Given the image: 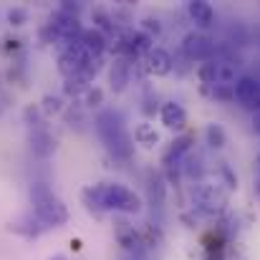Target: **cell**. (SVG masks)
<instances>
[{"instance_id": "cell-25", "label": "cell", "mask_w": 260, "mask_h": 260, "mask_svg": "<svg viewBox=\"0 0 260 260\" xmlns=\"http://www.w3.org/2000/svg\"><path fill=\"white\" fill-rule=\"evenodd\" d=\"M23 121L30 126V132L46 126V124L41 121V109H38V106H25V111H23Z\"/></svg>"}, {"instance_id": "cell-1", "label": "cell", "mask_w": 260, "mask_h": 260, "mask_svg": "<svg viewBox=\"0 0 260 260\" xmlns=\"http://www.w3.org/2000/svg\"><path fill=\"white\" fill-rule=\"evenodd\" d=\"M81 202L86 205L88 212H124L137 215L142 212V197L119 182H99L91 184L81 192Z\"/></svg>"}, {"instance_id": "cell-34", "label": "cell", "mask_w": 260, "mask_h": 260, "mask_svg": "<svg viewBox=\"0 0 260 260\" xmlns=\"http://www.w3.org/2000/svg\"><path fill=\"white\" fill-rule=\"evenodd\" d=\"M253 129L260 134V111H255V119H253Z\"/></svg>"}, {"instance_id": "cell-21", "label": "cell", "mask_w": 260, "mask_h": 260, "mask_svg": "<svg viewBox=\"0 0 260 260\" xmlns=\"http://www.w3.org/2000/svg\"><path fill=\"white\" fill-rule=\"evenodd\" d=\"M205 137H207V144H210L212 149H222V147H225V142H228V137H225V129H222L220 124H207V129H205Z\"/></svg>"}, {"instance_id": "cell-23", "label": "cell", "mask_w": 260, "mask_h": 260, "mask_svg": "<svg viewBox=\"0 0 260 260\" xmlns=\"http://www.w3.org/2000/svg\"><path fill=\"white\" fill-rule=\"evenodd\" d=\"M197 76H200V81H202L205 86H215V84H217V66H215V58L205 61V63L200 66Z\"/></svg>"}, {"instance_id": "cell-14", "label": "cell", "mask_w": 260, "mask_h": 260, "mask_svg": "<svg viewBox=\"0 0 260 260\" xmlns=\"http://www.w3.org/2000/svg\"><path fill=\"white\" fill-rule=\"evenodd\" d=\"M165 197H167V184H165V177L159 172H149L147 174V200L154 210H162L165 207Z\"/></svg>"}, {"instance_id": "cell-9", "label": "cell", "mask_w": 260, "mask_h": 260, "mask_svg": "<svg viewBox=\"0 0 260 260\" xmlns=\"http://www.w3.org/2000/svg\"><path fill=\"white\" fill-rule=\"evenodd\" d=\"M132 74H134V61L126 58V56H116L111 69H109V86H111V91L121 93L132 84Z\"/></svg>"}, {"instance_id": "cell-31", "label": "cell", "mask_w": 260, "mask_h": 260, "mask_svg": "<svg viewBox=\"0 0 260 260\" xmlns=\"http://www.w3.org/2000/svg\"><path fill=\"white\" fill-rule=\"evenodd\" d=\"M212 96L228 101V99H233V91H230V86H212Z\"/></svg>"}, {"instance_id": "cell-11", "label": "cell", "mask_w": 260, "mask_h": 260, "mask_svg": "<svg viewBox=\"0 0 260 260\" xmlns=\"http://www.w3.org/2000/svg\"><path fill=\"white\" fill-rule=\"evenodd\" d=\"M30 152H33L38 159H48V157L56 152V137L48 132V126L30 132Z\"/></svg>"}, {"instance_id": "cell-20", "label": "cell", "mask_w": 260, "mask_h": 260, "mask_svg": "<svg viewBox=\"0 0 260 260\" xmlns=\"http://www.w3.org/2000/svg\"><path fill=\"white\" fill-rule=\"evenodd\" d=\"M63 109H66V104H63V99H61L58 93H46L43 101H41V111H43L46 116L63 114Z\"/></svg>"}, {"instance_id": "cell-3", "label": "cell", "mask_w": 260, "mask_h": 260, "mask_svg": "<svg viewBox=\"0 0 260 260\" xmlns=\"http://www.w3.org/2000/svg\"><path fill=\"white\" fill-rule=\"evenodd\" d=\"M30 205H33L36 220L43 228H63L69 222V207L51 189L48 182H33V187H30Z\"/></svg>"}, {"instance_id": "cell-4", "label": "cell", "mask_w": 260, "mask_h": 260, "mask_svg": "<svg viewBox=\"0 0 260 260\" xmlns=\"http://www.w3.org/2000/svg\"><path fill=\"white\" fill-rule=\"evenodd\" d=\"M192 202L200 212L205 215H220L228 210V192L220 187V184H207V182H200L194 184L192 189Z\"/></svg>"}, {"instance_id": "cell-10", "label": "cell", "mask_w": 260, "mask_h": 260, "mask_svg": "<svg viewBox=\"0 0 260 260\" xmlns=\"http://www.w3.org/2000/svg\"><path fill=\"white\" fill-rule=\"evenodd\" d=\"M192 144H194V137L192 134H182V137H177L172 144H170V149L165 152V157H162V165L167 167V170H172V167H179V162L192 152Z\"/></svg>"}, {"instance_id": "cell-22", "label": "cell", "mask_w": 260, "mask_h": 260, "mask_svg": "<svg viewBox=\"0 0 260 260\" xmlns=\"http://www.w3.org/2000/svg\"><path fill=\"white\" fill-rule=\"evenodd\" d=\"M228 43L230 46H245V43H250V30L243 25V23H235L230 30H228Z\"/></svg>"}, {"instance_id": "cell-26", "label": "cell", "mask_w": 260, "mask_h": 260, "mask_svg": "<svg viewBox=\"0 0 260 260\" xmlns=\"http://www.w3.org/2000/svg\"><path fill=\"white\" fill-rule=\"evenodd\" d=\"M104 104V91L99 86H88L84 91V109H93V106H101Z\"/></svg>"}, {"instance_id": "cell-28", "label": "cell", "mask_w": 260, "mask_h": 260, "mask_svg": "<svg viewBox=\"0 0 260 260\" xmlns=\"http://www.w3.org/2000/svg\"><path fill=\"white\" fill-rule=\"evenodd\" d=\"M8 20H10V25H23V23H28V10L25 8H10Z\"/></svg>"}, {"instance_id": "cell-33", "label": "cell", "mask_w": 260, "mask_h": 260, "mask_svg": "<svg viewBox=\"0 0 260 260\" xmlns=\"http://www.w3.org/2000/svg\"><path fill=\"white\" fill-rule=\"evenodd\" d=\"M250 36L255 38V46H258V48H260V23H258V25H255V30H253Z\"/></svg>"}, {"instance_id": "cell-24", "label": "cell", "mask_w": 260, "mask_h": 260, "mask_svg": "<svg viewBox=\"0 0 260 260\" xmlns=\"http://www.w3.org/2000/svg\"><path fill=\"white\" fill-rule=\"evenodd\" d=\"M182 162H184V172L189 174L192 179H200V177H202L205 167H202V159H200V157H192V152H189Z\"/></svg>"}, {"instance_id": "cell-19", "label": "cell", "mask_w": 260, "mask_h": 260, "mask_svg": "<svg viewBox=\"0 0 260 260\" xmlns=\"http://www.w3.org/2000/svg\"><path fill=\"white\" fill-rule=\"evenodd\" d=\"M63 119H66L69 126H76V129H84V124H88L84 104H69L63 109Z\"/></svg>"}, {"instance_id": "cell-30", "label": "cell", "mask_w": 260, "mask_h": 260, "mask_svg": "<svg viewBox=\"0 0 260 260\" xmlns=\"http://www.w3.org/2000/svg\"><path fill=\"white\" fill-rule=\"evenodd\" d=\"M142 109H144L147 116H152V114L157 111V96H154L152 91H147V96H144V106H142Z\"/></svg>"}, {"instance_id": "cell-16", "label": "cell", "mask_w": 260, "mask_h": 260, "mask_svg": "<svg viewBox=\"0 0 260 260\" xmlns=\"http://www.w3.org/2000/svg\"><path fill=\"white\" fill-rule=\"evenodd\" d=\"M215 66H217V84L215 86H235L240 63L233 61V56H225V58H215Z\"/></svg>"}, {"instance_id": "cell-15", "label": "cell", "mask_w": 260, "mask_h": 260, "mask_svg": "<svg viewBox=\"0 0 260 260\" xmlns=\"http://www.w3.org/2000/svg\"><path fill=\"white\" fill-rule=\"evenodd\" d=\"M187 13H189V18L194 20V25H200V28H210V25L215 23V10H212V5L205 3V0H192V3L187 5Z\"/></svg>"}, {"instance_id": "cell-6", "label": "cell", "mask_w": 260, "mask_h": 260, "mask_svg": "<svg viewBox=\"0 0 260 260\" xmlns=\"http://www.w3.org/2000/svg\"><path fill=\"white\" fill-rule=\"evenodd\" d=\"M182 53H184L187 61H210L212 53H215V43H212L210 36L192 30L182 41Z\"/></svg>"}, {"instance_id": "cell-12", "label": "cell", "mask_w": 260, "mask_h": 260, "mask_svg": "<svg viewBox=\"0 0 260 260\" xmlns=\"http://www.w3.org/2000/svg\"><path fill=\"white\" fill-rule=\"evenodd\" d=\"M79 43L86 48V53L93 56V58H101L106 53V48H109V38L101 30H96V28H84L81 36H79Z\"/></svg>"}, {"instance_id": "cell-36", "label": "cell", "mask_w": 260, "mask_h": 260, "mask_svg": "<svg viewBox=\"0 0 260 260\" xmlns=\"http://www.w3.org/2000/svg\"><path fill=\"white\" fill-rule=\"evenodd\" d=\"M230 260H245V258L243 255H235V258H230Z\"/></svg>"}, {"instance_id": "cell-13", "label": "cell", "mask_w": 260, "mask_h": 260, "mask_svg": "<svg viewBox=\"0 0 260 260\" xmlns=\"http://www.w3.org/2000/svg\"><path fill=\"white\" fill-rule=\"evenodd\" d=\"M159 119L167 129L172 132H182L187 126V111L177 104V101H165L162 109H159Z\"/></svg>"}, {"instance_id": "cell-37", "label": "cell", "mask_w": 260, "mask_h": 260, "mask_svg": "<svg viewBox=\"0 0 260 260\" xmlns=\"http://www.w3.org/2000/svg\"><path fill=\"white\" fill-rule=\"evenodd\" d=\"M0 111H3V106H0Z\"/></svg>"}, {"instance_id": "cell-27", "label": "cell", "mask_w": 260, "mask_h": 260, "mask_svg": "<svg viewBox=\"0 0 260 260\" xmlns=\"http://www.w3.org/2000/svg\"><path fill=\"white\" fill-rule=\"evenodd\" d=\"M144 36H149L152 41H154V36H159L162 33V23L157 20V18H144L142 20V28H139Z\"/></svg>"}, {"instance_id": "cell-29", "label": "cell", "mask_w": 260, "mask_h": 260, "mask_svg": "<svg viewBox=\"0 0 260 260\" xmlns=\"http://www.w3.org/2000/svg\"><path fill=\"white\" fill-rule=\"evenodd\" d=\"M220 174H222V179H225V184L230 187V189H238V177H235V172L230 170V165H220Z\"/></svg>"}, {"instance_id": "cell-35", "label": "cell", "mask_w": 260, "mask_h": 260, "mask_svg": "<svg viewBox=\"0 0 260 260\" xmlns=\"http://www.w3.org/2000/svg\"><path fill=\"white\" fill-rule=\"evenodd\" d=\"M51 260H66V258H63V255H53Z\"/></svg>"}, {"instance_id": "cell-8", "label": "cell", "mask_w": 260, "mask_h": 260, "mask_svg": "<svg viewBox=\"0 0 260 260\" xmlns=\"http://www.w3.org/2000/svg\"><path fill=\"white\" fill-rule=\"evenodd\" d=\"M233 96L240 101V106L250 111H260V84L253 76H240L233 86Z\"/></svg>"}, {"instance_id": "cell-2", "label": "cell", "mask_w": 260, "mask_h": 260, "mask_svg": "<svg viewBox=\"0 0 260 260\" xmlns=\"http://www.w3.org/2000/svg\"><path fill=\"white\" fill-rule=\"evenodd\" d=\"M93 126H96V134H99L101 144L106 147V152L116 162H132V157H134V142H132V134L126 129L124 116L116 109L99 111L96 119H93Z\"/></svg>"}, {"instance_id": "cell-5", "label": "cell", "mask_w": 260, "mask_h": 260, "mask_svg": "<svg viewBox=\"0 0 260 260\" xmlns=\"http://www.w3.org/2000/svg\"><path fill=\"white\" fill-rule=\"evenodd\" d=\"M88 58H93V56H88L86 48H84L79 41H74V43L61 46L58 58H56V69H58V74H61L63 79H71V76H79V74L84 71Z\"/></svg>"}, {"instance_id": "cell-7", "label": "cell", "mask_w": 260, "mask_h": 260, "mask_svg": "<svg viewBox=\"0 0 260 260\" xmlns=\"http://www.w3.org/2000/svg\"><path fill=\"white\" fill-rule=\"evenodd\" d=\"M139 66L149 74V76H167V74H172L174 69V58L170 56V51H165V48H159V46H152V51L139 61Z\"/></svg>"}, {"instance_id": "cell-17", "label": "cell", "mask_w": 260, "mask_h": 260, "mask_svg": "<svg viewBox=\"0 0 260 260\" xmlns=\"http://www.w3.org/2000/svg\"><path fill=\"white\" fill-rule=\"evenodd\" d=\"M114 235H116V243L124 248V250H137L142 245V235L134 230V225L129 222H116L114 228Z\"/></svg>"}, {"instance_id": "cell-18", "label": "cell", "mask_w": 260, "mask_h": 260, "mask_svg": "<svg viewBox=\"0 0 260 260\" xmlns=\"http://www.w3.org/2000/svg\"><path fill=\"white\" fill-rule=\"evenodd\" d=\"M132 142L142 144L144 149H152V147H157V144H159V134H157V129H154L152 124L142 121V124H137V126H134V137H132Z\"/></svg>"}, {"instance_id": "cell-32", "label": "cell", "mask_w": 260, "mask_h": 260, "mask_svg": "<svg viewBox=\"0 0 260 260\" xmlns=\"http://www.w3.org/2000/svg\"><path fill=\"white\" fill-rule=\"evenodd\" d=\"M3 43H5V46H3V48H5V51H8V53H10V51H13V53H15V51H18V48H20V41H18V38H5V41H3Z\"/></svg>"}]
</instances>
